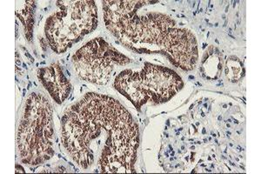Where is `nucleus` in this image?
<instances>
[{"label": "nucleus", "mask_w": 261, "mask_h": 174, "mask_svg": "<svg viewBox=\"0 0 261 174\" xmlns=\"http://www.w3.org/2000/svg\"><path fill=\"white\" fill-rule=\"evenodd\" d=\"M61 141L83 170L96 165L104 173L134 172L140 132L119 101L90 92L63 116Z\"/></svg>", "instance_id": "obj_1"}, {"label": "nucleus", "mask_w": 261, "mask_h": 174, "mask_svg": "<svg viewBox=\"0 0 261 174\" xmlns=\"http://www.w3.org/2000/svg\"><path fill=\"white\" fill-rule=\"evenodd\" d=\"M149 1H103L105 22L107 29L123 44L161 45L166 34L176 22L161 12L145 9Z\"/></svg>", "instance_id": "obj_2"}, {"label": "nucleus", "mask_w": 261, "mask_h": 174, "mask_svg": "<svg viewBox=\"0 0 261 174\" xmlns=\"http://www.w3.org/2000/svg\"><path fill=\"white\" fill-rule=\"evenodd\" d=\"M53 108L47 98L33 92L27 98L18 126L17 143L22 162L36 165L54 155Z\"/></svg>", "instance_id": "obj_3"}, {"label": "nucleus", "mask_w": 261, "mask_h": 174, "mask_svg": "<svg viewBox=\"0 0 261 174\" xmlns=\"http://www.w3.org/2000/svg\"><path fill=\"white\" fill-rule=\"evenodd\" d=\"M56 12L47 18L45 32L48 44L56 54H64L98 26L94 1H57Z\"/></svg>", "instance_id": "obj_4"}, {"label": "nucleus", "mask_w": 261, "mask_h": 174, "mask_svg": "<svg viewBox=\"0 0 261 174\" xmlns=\"http://www.w3.org/2000/svg\"><path fill=\"white\" fill-rule=\"evenodd\" d=\"M72 62L81 79L104 86L109 82L116 66L127 65L130 59L104 39L98 38L77 51L72 57Z\"/></svg>", "instance_id": "obj_5"}, {"label": "nucleus", "mask_w": 261, "mask_h": 174, "mask_svg": "<svg viewBox=\"0 0 261 174\" xmlns=\"http://www.w3.org/2000/svg\"><path fill=\"white\" fill-rule=\"evenodd\" d=\"M140 73L152 103L167 102L184 86L179 75L165 66L146 63Z\"/></svg>", "instance_id": "obj_6"}, {"label": "nucleus", "mask_w": 261, "mask_h": 174, "mask_svg": "<svg viewBox=\"0 0 261 174\" xmlns=\"http://www.w3.org/2000/svg\"><path fill=\"white\" fill-rule=\"evenodd\" d=\"M161 53L165 54L173 65L184 71L193 70L199 59L195 36L187 29L170 30L162 43Z\"/></svg>", "instance_id": "obj_7"}, {"label": "nucleus", "mask_w": 261, "mask_h": 174, "mask_svg": "<svg viewBox=\"0 0 261 174\" xmlns=\"http://www.w3.org/2000/svg\"><path fill=\"white\" fill-rule=\"evenodd\" d=\"M114 87L134 104L137 109L140 110L145 104L150 101L140 73L138 71L132 70L121 71L114 80Z\"/></svg>", "instance_id": "obj_8"}, {"label": "nucleus", "mask_w": 261, "mask_h": 174, "mask_svg": "<svg viewBox=\"0 0 261 174\" xmlns=\"http://www.w3.org/2000/svg\"><path fill=\"white\" fill-rule=\"evenodd\" d=\"M38 78L57 104H62L71 93V83L57 63L39 69Z\"/></svg>", "instance_id": "obj_9"}, {"label": "nucleus", "mask_w": 261, "mask_h": 174, "mask_svg": "<svg viewBox=\"0 0 261 174\" xmlns=\"http://www.w3.org/2000/svg\"><path fill=\"white\" fill-rule=\"evenodd\" d=\"M34 1H25L23 5H19V9H17L16 14L24 26L27 39L31 41L33 38V28L34 24Z\"/></svg>", "instance_id": "obj_10"}, {"label": "nucleus", "mask_w": 261, "mask_h": 174, "mask_svg": "<svg viewBox=\"0 0 261 174\" xmlns=\"http://www.w3.org/2000/svg\"><path fill=\"white\" fill-rule=\"evenodd\" d=\"M226 77L231 82H237L245 75V67L243 63L237 57H229L226 62Z\"/></svg>", "instance_id": "obj_11"}, {"label": "nucleus", "mask_w": 261, "mask_h": 174, "mask_svg": "<svg viewBox=\"0 0 261 174\" xmlns=\"http://www.w3.org/2000/svg\"><path fill=\"white\" fill-rule=\"evenodd\" d=\"M218 54L219 53H216L214 55L212 54L208 58V61H206V66H204V68H206V71H208V75H213V80L218 79L222 70V59L220 57H218Z\"/></svg>", "instance_id": "obj_12"}]
</instances>
